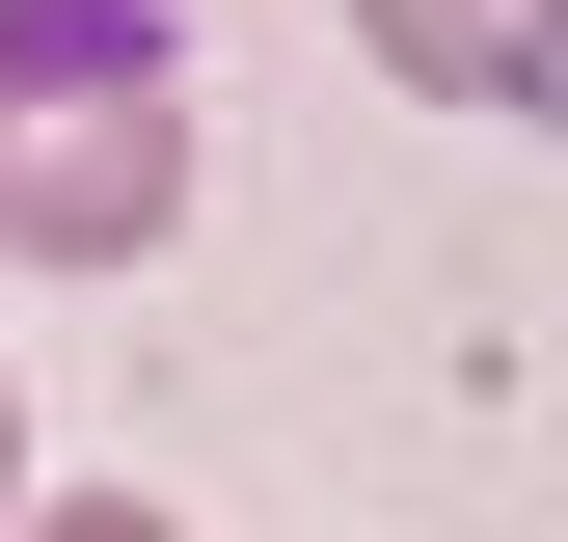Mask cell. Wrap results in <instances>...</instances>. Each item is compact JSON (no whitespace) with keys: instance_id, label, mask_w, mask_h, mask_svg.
I'll return each instance as SVG.
<instances>
[{"instance_id":"1","label":"cell","mask_w":568,"mask_h":542,"mask_svg":"<svg viewBox=\"0 0 568 542\" xmlns=\"http://www.w3.org/2000/svg\"><path fill=\"white\" fill-rule=\"evenodd\" d=\"M190 218V28L163 0H0V244L135 271Z\"/></svg>"},{"instance_id":"2","label":"cell","mask_w":568,"mask_h":542,"mask_svg":"<svg viewBox=\"0 0 568 542\" xmlns=\"http://www.w3.org/2000/svg\"><path fill=\"white\" fill-rule=\"evenodd\" d=\"M352 54L434 82V109H541L568 82V0H352Z\"/></svg>"},{"instance_id":"3","label":"cell","mask_w":568,"mask_h":542,"mask_svg":"<svg viewBox=\"0 0 568 542\" xmlns=\"http://www.w3.org/2000/svg\"><path fill=\"white\" fill-rule=\"evenodd\" d=\"M28 542H190L163 489H28Z\"/></svg>"},{"instance_id":"4","label":"cell","mask_w":568,"mask_h":542,"mask_svg":"<svg viewBox=\"0 0 568 542\" xmlns=\"http://www.w3.org/2000/svg\"><path fill=\"white\" fill-rule=\"evenodd\" d=\"M0 542H28V406H0Z\"/></svg>"}]
</instances>
